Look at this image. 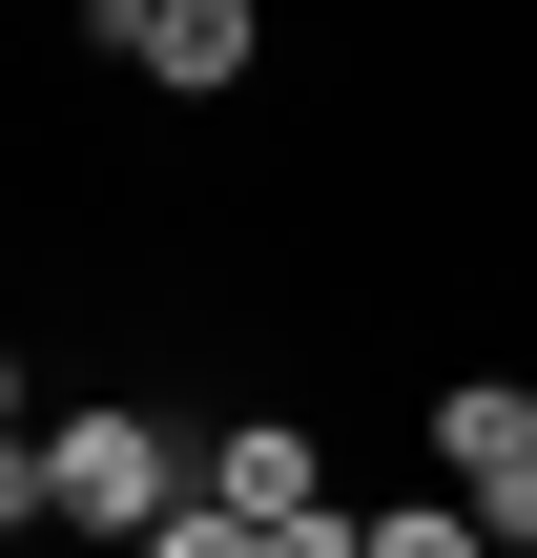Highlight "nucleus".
Returning a JSON list of instances; mask_svg holds the SVG:
<instances>
[{
  "label": "nucleus",
  "instance_id": "7",
  "mask_svg": "<svg viewBox=\"0 0 537 558\" xmlns=\"http://www.w3.org/2000/svg\"><path fill=\"white\" fill-rule=\"evenodd\" d=\"M145 21H166V0H103V41H145Z\"/></svg>",
  "mask_w": 537,
  "mask_h": 558
},
{
  "label": "nucleus",
  "instance_id": "5",
  "mask_svg": "<svg viewBox=\"0 0 537 558\" xmlns=\"http://www.w3.org/2000/svg\"><path fill=\"white\" fill-rule=\"evenodd\" d=\"M373 558H497V538H476V497H373Z\"/></svg>",
  "mask_w": 537,
  "mask_h": 558
},
{
  "label": "nucleus",
  "instance_id": "6",
  "mask_svg": "<svg viewBox=\"0 0 537 558\" xmlns=\"http://www.w3.org/2000/svg\"><path fill=\"white\" fill-rule=\"evenodd\" d=\"M145 558H290V538H269V518H228V497H186V518H166Z\"/></svg>",
  "mask_w": 537,
  "mask_h": 558
},
{
  "label": "nucleus",
  "instance_id": "2",
  "mask_svg": "<svg viewBox=\"0 0 537 558\" xmlns=\"http://www.w3.org/2000/svg\"><path fill=\"white\" fill-rule=\"evenodd\" d=\"M435 476L476 497L497 558H537V393H517V373H455V393H435Z\"/></svg>",
  "mask_w": 537,
  "mask_h": 558
},
{
  "label": "nucleus",
  "instance_id": "3",
  "mask_svg": "<svg viewBox=\"0 0 537 558\" xmlns=\"http://www.w3.org/2000/svg\"><path fill=\"white\" fill-rule=\"evenodd\" d=\"M207 497H228V518H269V538H290V518H331L310 414H228V435H207Z\"/></svg>",
  "mask_w": 537,
  "mask_h": 558
},
{
  "label": "nucleus",
  "instance_id": "8",
  "mask_svg": "<svg viewBox=\"0 0 537 558\" xmlns=\"http://www.w3.org/2000/svg\"><path fill=\"white\" fill-rule=\"evenodd\" d=\"M21 558H41V518H21Z\"/></svg>",
  "mask_w": 537,
  "mask_h": 558
},
{
  "label": "nucleus",
  "instance_id": "4",
  "mask_svg": "<svg viewBox=\"0 0 537 558\" xmlns=\"http://www.w3.org/2000/svg\"><path fill=\"white\" fill-rule=\"evenodd\" d=\"M124 62H145V83H166V104H228V83H248V62H269V0H166V21H145V41H124Z\"/></svg>",
  "mask_w": 537,
  "mask_h": 558
},
{
  "label": "nucleus",
  "instance_id": "1",
  "mask_svg": "<svg viewBox=\"0 0 537 558\" xmlns=\"http://www.w3.org/2000/svg\"><path fill=\"white\" fill-rule=\"evenodd\" d=\"M186 497H207V456H186V414H145V393H83V414L21 435V518H41V538H124L145 558Z\"/></svg>",
  "mask_w": 537,
  "mask_h": 558
}]
</instances>
